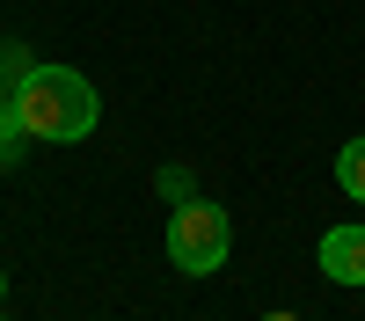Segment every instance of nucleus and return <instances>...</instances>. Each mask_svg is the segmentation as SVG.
<instances>
[{
	"mask_svg": "<svg viewBox=\"0 0 365 321\" xmlns=\"http://www.w3.org/2000/svg\"><path fill=\"white\" fill-rule=\"evenodd\" d=\"M15 132H22V117H15V95H8V102H0V154H8V139H15Z\"/></svg>",
	"mask_w": 365,
	"mask_h": 321,
	"instance_id": "5",
	"label": "nucleus"
},
{
	"mask_svg": "<svg viewBox=\"0 0 365 321\" xmlns=\"http://www.w3.org/2000/svg\"><path fill=\"white\" fill-rule=\"evenodd\" d=\"M0 321H8V314H0Z\"/></svg>",
	"mask_w": 365,
	"mask_h": 321,
	"instance_id": "8",
	"label": "nucleus"
},
{
	"mask_svg": "<svg viewBox=\"0 0 365 321\" xmlns=\"http://www.w3.org/2000/svg\"><path fill=\"white\" fill-rule=\"evenodd\" d=\"M270 321H292V314H270Z\"/></svg>",
	"mask_w": 365,
	"mask_h": 321,
	"instance_id": "7",
	"label": "nucleus"
},
{
	"mask_svg": "<svg viewBox=\"0 0 365 321\" xmlns=\"http://www.w3.org/2000/svg\"><path fill=\"white\" fill-rule=\"evenodd\" d=\"M227 248H234V219L205 197H182L175 219H168V263L182 278H212L227 263Z\"/></svg>",
	"mask_w": 365,
	"mask_h": 321,
	"instance_id": "2",
	"label": "nucleus"
},
{
	"mask_svg": "<svg viewBox=\"0 0 365 321\" xmlns=\"http://www.w3.org/2000/svg\"><path fill=\"white\" fill-rule=\"evenodd\" d=\"M15 117H22L29 139L73 146V139H88L103 125V102H96V88H88V73H73V66H29L15 80Z\"/></svg>",
	"mask_w": 365,
	"mask_h": 321,
	"instance_id": "1",
	"label": "nucleus"
},
{
	"mask_svg": "<svg viewBox=\"0 0 365 321\" xmlns=\"http://www.w3.org/2000/svg\"><path fill=\"white\" fill-rule=\"evenodd\" d=\"M336 183H344V197L365 204V139H351L344 154H336Z\"/></svg>",
	"mask_w": 365,
	"mask_h": 321,
	"instance_id": "4",
	"label": "nucleus"
},
{
	"mask_svg": "<svg viewBox=\"0 0 365 321\" xmlns=\"http://www.w3.org/2000/svg\"><path fill=\"white\" fill-rule=\"evenodd\" d=\"M322 278L329 285H365V226H329L322 233Z\"/></svg>",
	"mask_w": 365,
	"mask_h": 321,
	"instance_id": "3",
	"label": "nucleus"
},
{
	"mask_svg": "<svg viewBox=\"0 0 365 321\" xmlns=\"http://www.w3.org/2000/svg\"><path fill=\"white\" fill-rule=\"evenodd\" d=\"M0 300H8V270H0Z\"/></svg>",
	"mask_w": 365,
	"mask_h": 321,
	"instance_id": "6",
	"label": "nucleus"
}]
</instances>
